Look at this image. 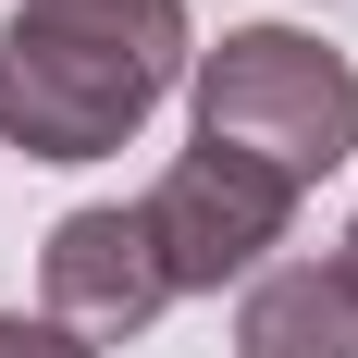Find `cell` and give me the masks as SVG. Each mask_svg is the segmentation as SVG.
Listing matches in <instances>:
<instances>
[{"label": "cell", "mask_w": 358, "mask_h": 358, "mask_svg": "<svg viewBox=\"0 0 358 358\" xmlns=\"http://www.w3.org/2000/svg\"><path fill=\"white\" fill-rule=\"evenodd\" d=\"M185 74V0H13L0 25V148L111 161Z\"/></svg>", "instance_id": "6da1fadb"}, {"label": "cell", "mask_w": 358, "mask_h": 358, "mask_svg": "<svg viewBox=\"0 0 358 358\" xmlns=\"http://www.w3.org/2000/svg\"><path fill=\"white\" fill-rule=\"evenodd\" d=\"M198 148L322 185L358 148V62L309 25H235L222 50H198Z\"/></svg>", "instance_id": "7a4b0ae2"}, {"label": "cell", "mask_w": 358, "mask_h": 358, "mask_svg": "<svg viewBox=\"0 0 358 358\" xmlns=\"http://www.w3.org/2000/svg\"><path fill=\"white\" fill-rule=\"evenodd\" d=\"M136 210H148V235H161L173 296H210V285H235V272L259 285V259L285 248V222H296V185L259 173V161H235V148H185Z\"/></svg>", "instance_id": "3957f363"}, {"label": "cell", "mask_w": 358, "mask_h": 358, "mask_svg": "<svg viewBox=\"0 0 358 358\" xmlns=\"http://www.w3.org/2000/svg\"><path fill=\"white\" fill-rule=\"evenodd\" d=\"M161 309H173V272H161L148 210H62L50 222V248H37V322L87 334V346H136Z\"/></svg>", "instance_id": "277c9868"}, {"label": "cell", "mask_w": 358, "mask_h": 358, "mask_svg": "<svg viewBox=\"0 0 358 358\" xmlns=\"http://www.w3.org/2000/svg\"><path fill=\"white\" fill-rule=\"evenodd\" d=\"M235 358H358V272L346 259H272L235 309Z\"/></svg>", "instance_id": "5b68a950"}, {"label": "cell", "mask_w": 358, "mask_h": 358, "mask_svg": "<svg viewBox=\"0 0 358 358\" xmlns=\"http://www.w3.org/2000/svg\"><path fill=\"white\" fill-rule=\"evenodd\" d=\"M0 358H99V346L62 334V322H0Z\"/></svg>", "instance_id": "8992f818"}, {"label": "cell", "mask_w": 358, "mask_h": 358, "mask_svg": "<svg viewBox=\"0 0 358 358\" xmlns=\"http://www.w3.org/2000/svg\"><path fill=\"white\" fill-rule=\"evenodd\" d=\"M346 272H358V222H346Z\"/></svg>", "instance_id": "52a82bcc"}]
</instances>
